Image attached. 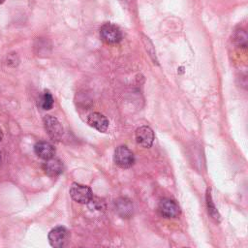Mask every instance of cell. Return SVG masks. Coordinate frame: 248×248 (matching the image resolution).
Masks as SVG:
<instances>
[{"label":"cell","instance_id":"obj_1","mask_svg":"<svg viewBox=\"0 0 248 248\" xmlns=\"http://www.w3.org/2000/svg\"><path fill=\"white\" fill-rule=\"evenodd\" d=\"M100 36L108 45H116L122 40V32L118 26L112 23H105L100 28Z\"/></svg>","mask_w":248,"mask_h":248},{"label":"cell","instance_id":"obj_2","mask_svg":"<svg viewBox=\"0 0 248 248\" xmlns=\"http://www.w3.org/2000/svg\"><path fill=\"white\" fill-rule=\"evenodd\" d=\"M70 195L72 199L79 203H89L93 198L92 190L85 185L73 183L70 188Z\"/></svg>","mask_w":248,"mask_h":248},{"label":"cell","instance_id":"obj_3","mask_svg":"<svg viewBox=\"0 0 248 248\" xmlns=\"http://www.w3.org/2000/svg\"><path fill=\"white\" fill-rule=\"evenodd\" d=\"M70 238V233L68 230L62 226L55 227L48 232L49 244L54 248L64 247Z\"/></svg>","mask_w":248,"mask_h":248},{"label":"cell","instance_id":"obj_4","mask_svg":"<svg viewBox=\"0 0 248 248\" xmlns=\"http://www.w3.org/2000/svg\"><path fill=\"white\" fill-rule=\"evenodd\" d=\"M114 162L117 166L123 169H128L134 165L135 158L133 152L126 146H118L114 151Z\"/></svg>","mask_w":248,"mask_h":248},{"label":"cell","instance_id":"obj_5","mask_svg":"<svg viewBox=\"0 0 248 248\" xmlns=\"http://www.w3.org/2000/svg\"><path fill=\"white\" fill-rule=\"evenodd\" d=\"M43 122L49 138L53 140H60L63 135V128L57 118L51 115H46Z\"/></svg>","mask_w":248,"mask_h":248},{"label":"cell","instance_id":"obj_6","mask_svg":"<svg viewBox=\"0 0 248 248\" xmlns=\"http://www.w3.org/2000/svg\"><path fill=\"white\" fill-rule=\"evenodd\" d=\"M160 214L165 218H175L180 214V208L177 203L170 199H163L158 204Z\"/></svg>","mask_w":248,"mask_h":248},{"label":"cell","instance_id":"obj_7","mask_svg":"<svg viewBox=\"0 0 248 248\" xmlns=\"http://www.w3.org/2000/svg\"><path fill=\"white\" fill-rule=\"evenodd\" d=\"M135 138L138 144L144 148H148L153 144L154 133L150 127L140 126L136 130Z\"/></svg>","mask_w":248,"mask_h":248},{"label":"cell","instance_id":"obj_8","mask_svg":"<svg viewBox=\"0 0 248 248\" xmlns=\"http://www.w3.org/2000/svg\"><path fill=\"white\" fill-rule=\"evenodd\" d=\"M87 123L98 130L99 132H106L108 128V118L100 113V112H92L91 114L88 115L87 117Z\"/></svg>","mask_w":248,"mask_h":248},{"label":"cell","instance_id":"obj_9","mask_svg":"<svg viewBox=\"0 0 248 248\" xmlns=\"http://www.w3.org/2000/svg\"><path fill=\"white\" fill-rule=\"evenodd\" d=\"M34 151L39 158L44 160L50 159L55 154L54 146L47 141H38L34 145Z\"/></svg>","mask_w":248,"mask_h":248},{"label":"cell","instance_id":"obj_10","mask_svg":"<svg viewBox=\"0 0 248 248\" xmlns=\"http://www.w3.org/2000/svg\"><path fill=\"white\" fill-rule=\"evenodd\" d=\"M43 170L44 171L51 177L57 176L63 171V163L61 160L57 158H50L47 159L44 165H43Z\"/></svg>","mask_w":248,"mask_h":248},{"label":"cell","instance_id":"obj_11","mask_svg":"<svg viewBox=\"0 0 248 248\" xmlns=\"http://www.w3.org/2000/svg\"><path fill=\"white\" fill-rule=\"evenodd\" d=\"M115 207H116L117 213L122 218H129L133 211V205H132L131 201H129L125 198L118 199L115 202Z\"/></svg>","mask_w":248,"mask_h":248},{"label":"cell","instance_id":"obj_12","mask_svg":"<svg viewBox=\"0 0 248 248\" xmlns=\"http://www.w3.org/2000/svg\"><path fill=\"white\" fill-rule=\"evenodd\" d=\"M53 106V97L48 90H45L38 100V107L42 109H50Z\"/></svg>","mask_w":248,"mask_h":248},{"label":"cell","instance_id":"obj_13","mask_svg":"<svg viewBox=\"0 0 248 248\" xmlns=\"http://www.w3.org/2000/svg\"><path fill=\"white\" fill-rule=\"evenodd\" d=\"M206 204H207V208H208V213L210 214V216L215 219L216 221H219L220 219V215L212 202V199H211V195L209 193V191H207L206 193Z\"/></svg>","mask_w":248,"mask_h":248},{"label":"cell","instance_id":"obj_14","mask_svg":"<svg viewBox=\"0 0 248 248\" xmlns=\"http://www.w3.org/2000/svg\"><path fill=\"white\" fill-rule=\"evenodd\" d=\"M235 39H234V41L240 46H242L243 47V46H242V44H241V41H242V43L246 46V41H247V36H246V34H245V32L243 31V30H239L236 34H235V37H234Z\"/></svg>","mask_w":248,"mask_h":248},{"label":"cell","instance_id":"obj_15","mask_svg":"<svg viewBox=\"0 0 248 248\" xmlns=\"http://www.w3.org/2000/svg\"><path fill=\"white\" fill-rule=\"evenodd\" d=\"M2 139H3V132H2V129L0 127V141L2 140Z\"/></svg>","mask_w":248,"mask_h":248},{"label":"cell","instance_id":"obj_16","mask_svg":"<svg viewBox=\"0 0 248 248\" xmlns=\"http://www.w3.org/2000/svg\"><path fill=\"white\" fill-rule=\"evenodd\" d=\"M3 2H4V0H0V4H1V3H3Z\"/></svg>","mask_w":248,"mask_h":248},{"label":"cell","instance_id":"obj_17","mask_svg":"<svg viewBox=\"0 0 248 248\" xmlns=\"http://www.w3.org/2000/svg\"><path fill=\"white\" fill-rule=\"evenodd\" d=\"M0 162H1V152H0Z\"/></svg>","mask_w":248,"mask_h":248}]
</instances>
